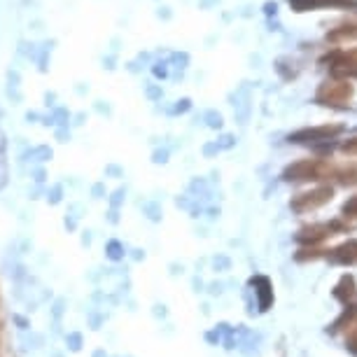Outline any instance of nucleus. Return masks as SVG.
Masks as SVG:
<instances>
[{"mask_svg":"<svg viewBox=\"0 0 357 357\" xmlns=\"http://www.w3.org/2000/svg\"><path fill=\"white\" fill-rule=\"evenodd\" d=\"M341 213H343V218H348V220L357 222V194H355V197H350V199L346 201V204H343Z\"/></svg>","mask_w":357,"mask_h":357,"instance_id":"14","label":"nucleus"},{"mask_svg":"<svg viewBox=\"0 0 357 357\" xmlns=\"http://www.w3.org/2000/svg\"><path fill=\"white\" fill-rule=\"evenodd\" d=\"M334 296L341 301V304H350V301H355V296H357V282H355V275H341L339 282H336V287H334Z\"/></svg>","mask_w":357,"mask_h":357,"instance_id":"10","label":"nucleus"},{"mask_svg":"<svg viewBox=\"0 0 357 357\" xmlns=\"http://www.w3.org/2000/svg\"><path fill=\"white\" fill-rule=\"evenodd\" d=\"M255 289H257V301H259V311H268V306L273 304V287H271V280L266 275H255L250 280Z\"/></svg>","mask_w":357,"mask_h":357,"instance_id":"11","label":"nucleus"},{"mask_svg":"<svg viewBox=\"0 0 357 357\" xmlns=\"http://www.w3.org/2000/svg\"><path fill=\"white\" fill-rule=\"evenodd\" d=\"M294 12H313V10H357V0H287Z\"/></svg>","mask_w":357,"mask_h":357,"instance_id":"6","label":"nucleus"},{"mask_svg":"<svg viewBox=\"0 0 357 357\" xmlns=\"http://www.w3.org/2000/svg\"><path fill=\"white\" fill-rule=\"evenodd\" d=\"M329 250H320L318 245H304L299 252L294 255V259L296 261H315V259H322V257H327Z\"/></svg>","mask_w":357,"mask_h":357,"instance_id":"12","label":"nucleus"},{"mask_svg":"<svg viewBox=\"0 0 357 357\" xmlns=\"http://www.w3.org/2000/svg\"><path fill=\"white\" fill-rule=\"evenodd\" d=\"M329 180H334V183H339L343 187H355L357 185V164H355V161H346V164H332Z\"/></svg>","mask_w":357,"mask_h":357,"instance_id":"9","label":"nucleus"},{"mask_svg":"<svg viewBox=\"0 0 357 357\" xmlns=\"http://www.w3.org/2000/svg\"><path fill=\"white\" fill-rule=\"evenodd\" d=\"M332 199H334V187L320 185V187H315V190L301 192V194H296V197H292V201H289V208H292L294 213L304 215V213L318 211V208L327 206Z\"/></svg>","mask_w":357,"mask_h":357,"instance_id":"4","label":"nucleus"},{"mask_svg":"<svg viewBox=\"0 0 357 357\" xmlns=\"http://www.w3.org/2000/svg\"><path fill=\"white\" fill-rule=\"evenodd\" d=\"M339 152L346 154V157H357V136H350L339 143Z\"/></svg>","mask_w":357,"mask_h":357,"instance_id":"13","label":"nucleus"},{"mask_svg":"<svg viewBox=\"0 0 357 357\" xmlns=\"http://www.w3.org/2000/svg\"><path fill=\"white\" fill-rule=\"evenodd\" d=\"M320 63L329 70L339 68H357V47H334L332 52H327L320 59Z\"/></svg>","mask_w":357,"mask_h":357,"instance_id":"5","label":"nucleus"},{"mask_svg":"<svg viewBox=\"0 0 357 357\" xmlns=\"http://www.w3.org/2000/svg\"><path fill=\"white\" fill-rule=\"evenodd\" d=\"M325 40L332 47L357 45V19H350V22H343L339 26H334V29H329Z\"/></svg>","mask_w":357,"mask_h":357,"instance_id":"7","label":"nucleus"},{"mask_svg":"<svg viewBox=\"0 0 357 357\" xmlns=\"http://www.w3.org/2000/svg\"><path fill=\"white\" fill-rule=\"evenodd\" d=\"M346 126L341 122H325L318 126H304V129H296L287 136L289 143L294 145H322V143H334L336 138L343 136Z\"/></svg>","mask_w":357,"mask_h":357,"instance_id":"3","label":"nucleus"},{"mask_svg":"<svg viewBox=\"0 0 357 357\" xmlns=\"http://www.w3.org/2000/svg\"><path fill=\"white\" fill-rule=\"evenodd\" d=\"M353 98H355V84L350 82V79L329 75L325 82L318 86L313 100L320 107H329V110H346V107H350V103H353Z\"/></svg>","mask_w":357,"mask_h":357,"instance_id":"1","label":"nucleus"},{"mask_svg":"<svg viewBox=\"0 0 357 357\" xmlns=\"http://www.w3.org/2000/svg\"><path fill=\"white\" fill-rule=\"evenodd\" d=\"M346 346L353 355H357V318L350 322V332H348V339H346Z\"/></svg>","mask_w":357,"mask_h":357,"instance_id":"15","label":"nucleus"},{"mask_svg":"<svg viewBox=\"0 0 357 357\" xmlns=\"http://www.w3.org/2000/svg\"><path fill=\"white\" fill-rule=\"evenodd\" d=\"M329 173H332V161L327 157H308L285 166L282 180L285 183H320V180H329Z\"/></svg>","mask_w":357,"mask_h":357,"instance_id":"2","label":"nucleus"},{"mask_svg":"<svg viewBox=\"0 0 357 357\" xmlns=\"http://www.w3.org/2000/svg\"><path fill=\"white\" fill-rule=\"evenodd\" d=\"M327 259L332 261V264H341V266H353V264H357V238L346 241V243H341L339 248L329 250Z\"/></svg>","mask_w":357,"mask_h":357,"instance_id":"8","label":"nucleus"}]
</instances>
